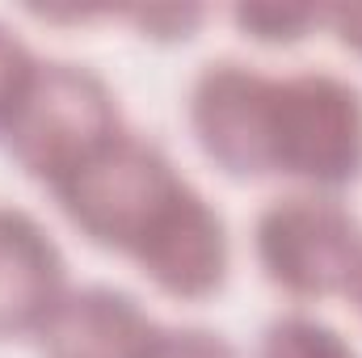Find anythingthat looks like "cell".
Segmentation results:
<instances>
[{
	"instance_id": "cell-1",
	"label": "cell",
	"mask_w": 362,
	"mask_h": 358,
	"mask_svg": "<svg viewBox=\"0 0 362 358\" xmlns=\"http://www.w3.org/2000/svg\"><path fill=\"white\" fill-rule=\"evenodd\" d=\"M51 190L89 241L135 258L160 291L202 299L223 282V219L152 139L118 131Z\"/></svg>"
},
{
	"instance_id": "cell-2",
	"label": "cell",
	"mask_w": 362,
	"mask_h": 358,
	"mask_svg": "<svg viewBox=\"0 0 362 358\" xmlns=\"http://www.w3.org/2000/svg\"><path fill=\"white\" fill-rule=\"evenodd\" d=\"M118 131V105L105 81L64 59H38L0 122L8 156L47 185H59Z\"/></svg>"
},
{
	"instance_id": "cell-3",
	"label": "cell",
	"mask_w": 362,
	"mask_h": 358,
	"mask_svg": "<svg viewBox=\"0 0 362 358\" xmlns=\"http://www.w3.org/2000/svg\"><path fill=\"white\" fill-rule=\"evenodd\" d=\"M270 173L341 190L362 173V93L333 72L274 76Z\"/></svg>"
},
{
	"instance_id": "cell-4",
	"label": "cell",
	"mask_w": 362,
	"mask_h": 358,
	"mask_svg": "<svg viewBox=\"0 0 362 358\" xmlns=\"http://www.w3.org/2000/svg\"><path fill=\"white\" fill-rule=\"evenodd\" d=\"M257 262L274 287L316 299L350 291L362 266V224L325 194H286L257 215Z\"/></svg>"
},
{
	"instance_id": "cell-5",
	"label": "cell",
	"mask_w": 362,
	"mask_h": 358,
	"mask_svg": "<svg viewBox=\"0 0 362 358\" xmlns=\"http://www.w3.org/2000/svg\"><path fill=\"white\" fill-rule=\"evenodd\" d=\"M270 101L274 76L219 59L206 64L189 93V122L202 152L232 178L270 173Z\"/></svg>"
},
{
	"instance_id": "cell-6",
	"label": "cell",
	"mask_w": 362,
	"mask_h": 358,
	"mask_svg": "<svg viewBox=\"0 0 362 358\" xmlns=\"http://www.w3.org/2000/svg\"><path fill=\"white\" fill-rule=\"evenodd\" d=\"M156 325L148 312L114 287H76L55 299L38 325L42 358H135Z\"/></svg>"
},
{
	"instance_id": "cell-7",
	"label": "cell",
	"mask_w": 362,
	"mask_h": 358,
	"mask_svg": "<svg viewBox=\"0 0 362 358\" xmlns=\"http://www.w3.org/2000/svg\"><path fill=\"white\" fill-rule=\"evenodd\" d=\"M64 295V258L55 241L13 207H0V337L38 333Z\"/></svg>"
},
{
	"instance_id": "cell-8",
	"label": "cell",
	"mask_w": 362,
	"mask_h": 358,
	"mask_svg": "<svg viewBox=\"0 0 362 358\" xmlns=\"http://www.w3.org/2000/svg\"><path fill=\"white\" fill-rule=\"evenodd\" d=\"M257 358H358L354 346L316 316L291 312L266 325Z\"/></svg>"
},
{
	"instance_id": "cell-9",
	"label": "cell",
	"mask_w": 362,
	"mask_h": 358,
	"mask_svg": "<svg viewBox=\"0 0 362 358\" xmlns=\"http://www.w3.org/2000/svg\"><path fill=\"white\" fill-rule=\"evenodd\" d=\"M232 17H236L240 30H249V34L262 38V42H295V38H303L308 25L325 21V8H299V4H240Z\"/></svg>"
},
{
	"instance_id": "cell-10",
	"label": "cell",
	"mask_w": 362,
	"mask_h": 358,
	"mask_svg": "<svg viewBox=\"0 0 362 358\" xmlns=\"http://www.w3.org/2000/svg\"><path fill=\"white\" fill-rule=\"evenodd\" d=\"M135 358H240L211 329H152Z\"/></svg>"
},
{
	"instance_id": "cell-11",
	"label": "cell",
	"mask_w": 362,
	"mask_h": 358,
	"mask_svg": "<svg viewBox=\"0 0 362 358\" xmlns=\"http://www.w3.org/2000/svg\"><path fill=\"white\" fill-rule=\"evenodd\" d=\"M34 64L38 59L30 55V47L0 21V122H4L8 105L17 101V93H21V85H25V76H30Z\"/></svg>"
},
{
	"instance_id": "cell-12",
	"label": "cell",
	"mask_w": 362,
	"mask_h": 358,
	"mask_svg": "<svg viewBox=\"0 0 362 358\" xmlns=\"http://www.w3.org/2000/svg\"><path fill=\"white\" fill-rule=\"evenodd\" d=\"M198 17H202V8H139V13H135V21L148 25V30H156L160 38L185 34Z\"/></svg>"
},
{
	"instance_id": "cell-13",
	"label": "cell",
	"mask_w": 362,
	"mask_h": 358,
	"mask_svg": "<svg viewBox=\"0 0 362 358\" xmlns=\"http://www.w3.org/2000/svg\"><path fill=\"white\" fill-rule=\"evenodd\" d=\"M325 21H333L337 38L346 47L362 51V4H337V8H325Z\"/></svg>"
},
{
	"instance_id": "cell-14",
	"label": "cell",
	"mask_w": 362,
	"mask_h": 358,
	"mask_svg": "<svg viewBox=\"0 0 362 358\" xmlns=\"http://www.w3.org/2000/svg\"><path fill=\"white\" fill-rule=\"evenodd\" d=\"M354 304H358V312H362V266H358V274H354V282H350V291H346Z\"/></svg>"
}]
</instances>
